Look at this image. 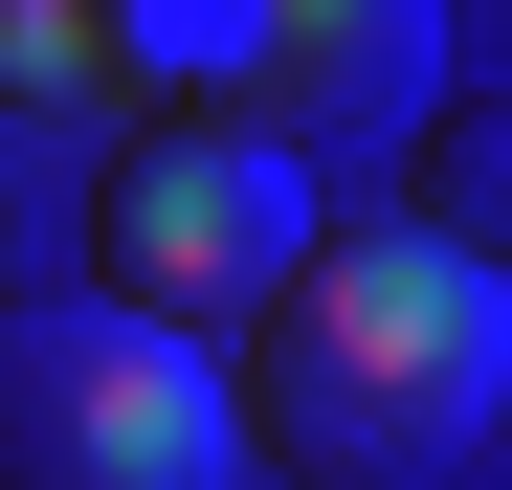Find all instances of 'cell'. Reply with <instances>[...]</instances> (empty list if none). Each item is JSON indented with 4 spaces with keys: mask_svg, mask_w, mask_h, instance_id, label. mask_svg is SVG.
<instances>
[{
    "mask_svg": "<svg viewBox=\"0 0 512 490\" xmlns=\"http://www.w3.org/2000/svg\"><path fill=\"white\" fill-rule=\"evenodd\" d=\"M512 424V290L423 223H334V268L245 335V446L312 490H423Z\"/></svg>",
    "mask_w": 512,
    "mask_h": 490,
    "instance_id": "1",
    "label": "cell"
},
{
    "mask_svg": "<svg viewBox=\"0 0 512 490\" xmlns=\"http://www.w3.org/2000/svg\"><path fill=\"white\" fill-rule=\"evenodd\" d=\"M90 245H112V312H156V335H268V312L334 268L312 156H268L245 112H156V134L112 156Z\"/></svg>",
    "mask_w": 512,
    "mask_h": 490,
    "instance_id": "2",
    "label": "cell"
},
{
    "mask_svg": "<svg viewBox=\"0 0 512 490\" xmlns=\"http://www.w3.org/2000/svg\"><path fill=\"white\" fill-rule=\"evenodd\" d=\"M245 379H201V335H156L112 290L0 312V490H223Z\"/></svg>",
    "mask_w": 512,
    "mask_h": 490,
    "instance_id": "3",
    "label": "cell"
},
{
    "mask_svg": "<svg viewBox=\"0 0 512 490\" xmlns=\"http://www.w3.org/2000/svg\"><path fill=\"white\" fill-rule=\"evenodd\" d=\"M446 23H423V0H290L268 45H245V134L268 156H334V134H401V112H446V67H423Z\"/></svg>",
    "mask_w": 512,
    "mask_h": 490,
    "instance_id": "4",
    "label": "cell"
},
{
    "mask_svg": "<svg viewBox=\"0 0 512 490\" xmlns=\"http://www.w3.org/2000/svg\"><path fill=\"white\" fill-rule=\"evenodd\" d=\"M401 223H423V245H468V268L512 290V90H446V112H423V179H401Z\"/></svg>",
    "mask_w": 512,
    "mask_h": 490,
    "instance_id": "5",
    "label": "cell"
},
{
    "mask_svg": "<svg viewBox=\"0 0 512 490\" xmlns=\"http://www.w3.org/2000/svg\"><path fill=\"white\" fill-rule=\"evenodd\" d=\"M0 312H23V290H0Z\"/></svg>",
    "mask_w": 512,
    "mask_h": 490,
    "instance_id": "6",
    "label": "cell"
}]
</instances>
